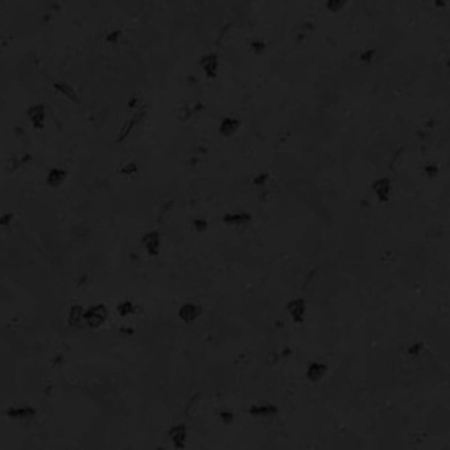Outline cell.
Returning a JSON list of instances; mask_svg holds the SVG:
<instances>
[{"label": "cell", "instance_id": "6da1fadb", "mask_svg": "<svg viewBox=\"0 0 450 450\" xmlns=\"http://www.w3.org/2000/svg\"><path fill=\"white\" fill-rule=\"evenodd\" d=\"M107 317H108V309L104 305H95L85 310L83 322H86L87 326L90 328H98L107 320Z\"/></svg>", "mask_w": 450, "mask_h": 450}, {"label": "cell", "instance_id": "7a4b0ae2", "mask_svg": "<svg viewBox=\"0 0 450 450\" xmlns=\"http://www.w3.org/2000/svg\"><path fill=\"white\" fill-rule=\"evenodd\" d=\"M200 66L207 78H215L219 71V57L217 53H213V51L206 53L200 59Z\"/></svg>", "mask_w": 450, "mask_h": 450}, {"label": "cell", "instance_id": "3957f363", "mask_svg": "<svg viewBox=\"0 0 450 450\" xmlns=\"http://www.w3.org/2000/svg\"><path fill=\"white\" fill-rule=\"evenodd\" d=\"M28 119L32 123V126L36 127L37 130H41L45 124L47 119V110L43 104H35L28 110Z\"/></svg>", "mask_w": 450, "mask_h": 450}, {"label": "cell", "instance_id": "277c9868", "mask_svg": "<svg viewBox=\"0 0 450 450\" xmlns=\"http://www.w3.org/2000/svg\"><path fill=\"white\" fill-rule=\"evenodd\" d=\"M239 127H241V120L237 116H226L219 123L218 131L223 138H230L239 130Z\"/></svg>", "mask_w": 450, "mask_h": 450}, {"label": "cell", "instance_id": "5b68a950", "mask_svg": "<svg viewBox=\"0 0 450 450\" xmlns=\"http://www.w3.org/2000/svg\"><path fill=\"white\" fill-rule=\"evenodd\" d=\"M372 189L375 192L376 197L379 198V201L387 202L390 198V193H391V182L388 178L382 177L374 182Z\"/></svg>", "mask_w": 450, "mask_h": 450}, {"label": "cell", "instance_id": "8992f818", "mask_svg": "<svg viewBox=\"0 0 450 450\" xmlns=\"http://www.w3.org/2000/svg\"><path fill=\"white\" fill-rule=\"evenodd\" d=\"M201 314V306L196 304H184L178 310V316L184 322H193Z\"/></svg>", "mask_w": 450, "mask_h": 450}, {"label": "cell", "instance_id": "52a82bcc", "mask_svg": "<svg viewBox=\"0 0 450 450\" xmlns=\"http://www.w3.org/2000/svg\"><path fill=\"white\" fill-rule=\"evenodd\" d=\"M288 312L292 317V320L297 324H300L304 321L305 317V302L302 299H296V300L291 301L288 304Z\"/></svg>", "mask_w": 450, "mask_h": 450}, {"label": "cell", "instance_id": "ba28073f", "mask_svg": "<svg viewBox=\"0 0 450 450\" xmlns=\"http://www.w3.org/2000/svg\"><path fill=\"white\" fill-rule=\"evenodd\" d=\"M144 242V246H146L147 251L150 253V255H156L158 252V247H160V235L157 233H148L143 239Z\"/></svg>", "mask_w": 450, "mask_h": 450}, {"label": "cell", "instance_id": "9c48e42d", "mask_svg": "<svg viewBox=\"0 0 450 450\" xmlns=\"http://www.w3.org/2000/svg\"><path fill=\"white\" fill-rule=\"evenodd\" d=\"M169 437L170 440L173 441V444L177 448H184V444H185L186 440V429L184 425H177V427H173L170 429L169 432Z\"/></svg>", "mask_w": 450, "mask_h": 450}, {"label": "cell", "instance_id": "30bf717a", "mask_svg": "<svg viewBox=\"0 0 450 450\" xmlns=\"http://www.w3.org/2000/svg\"><path fill=\"white\" fill-rule=\"evenodd\" d=\"M276 407L273 405H257L250 409V415L253 417H272L276 415Z\"/></svg>", "mask_w": 450, "mask_h": 450}, {"label": "cell", "instance_id": "8fae6325", "mask_svg": "<svg viewBox=\"0 0 450 450\" xmlns=\"http://www.w3.org/2000/svg\"><path fill=\"white\" fill-rule=\"evenodd\" d=\"M325 372H326V366L324 363H312L306 371V376L313 382H317L325 375Z\"/></svg>", "mask_w": 450, "mask_h": 450}, {"label": "cell", "instance_id": "7c38bea8", "mask_svg": "<svg viewBox=\"0 0 450 450\" xmlns=\"http://www.w3.org/2000/svg\"><path fill=\"white\" fill-rule=\"evenodd\" d=\"M65 178H66V172L62 169H51L48 174V184L53 188L55 186H59L65 181Z\"/></svg>", "mask_w": 450, "mask_h": 450}, {"label": "cell", "instance_id": "4fadbf2b", "mask_svg": "<svg viewBox=\"0 0 450 450\" xmlns=\"http://www.w3.org/2000/svg\"><path fill=\"white\" fill-rule=\"evenodd\" d=\"M250 219H251V217L246 213H233L225 215V222L229 225H243V223H247Z\"/></svg>", "mask_w": 450, "mask_h": 450}, {"label": "cell", "instance_id": "5bb4252c", "mask_svg": "<svg viewBox=\"0 0 450 450\" xmlns=\"http://www.w3.org/2000/svg\"><path fill=\"white\" fill-rule=\"evenodd\" d=\"M348 4V0H326V9L330 13H340Z\"/></svg>", "mask_w": 450, "mask_h": 450}, {"label": "cell", "instance_id": "9a60e30c", "mask_svg": "<svg viewBox=\"0 0 450 450\" xmlns=\"http://www.w3.org/2000/svg\"><path fill=\"white\" fill-rule=\"evenodd\" d=\"M83 314H85V310L82 308H79V306H74V308H71L70 316H69V322L71 325H79L83 322Z\"/></svg>", "mask_w": 450, "mask_h": 450}, {"label": "cell", "instance_id": "2e32d148", "mask_svg": "<svg viewBox=\"0 0 450 450\" xmlns=\"http://www.w3.org/2000/svg\"><path fill=\"white\" fill-rule=\"evenodd\" d=\"M267 49V45H265L264 41H261V40H255L251 43V51H252L253 54L260 55L263 54Z\"/></svg>", "mask_w": 450, "mask_h": 450}, {"label": "cell", "instance_id": "e0dca14e", "mask_svg": "<svg viewBox=\"0 0 450 450\" xmlns=\"http://www.w3.org/2000/svg\"><path fill=\"white\" fill-rule=\"evenodd\" d=\"M32 413H33V412H32L31 409H28V408H23V409L19 408V409H13V411L11 409V411H9V415L16 417V419H23V417L24 419H27V417H29Z\"/></svg>", "mask_w": 450, "mask_h": 450}, {"label": "cell", "instance_id": "ac0fdd59", "mask_svg": "<svg viewBox=\"0 0 450 450\" xmlns=\"http://www.w3.org/2000/svg\"><path fill=\"white\" fill-rule=\"evenodd\" d=\"M134 310V305L131 304L130 301H126V302H122V304L119 305V312L122 313L123 316L124 314H128Z\"/></svg>", "mask_w": 450, "mask_h": 450}, {"label": "cell", "instance_id": "d6986e66", "mask_svg": "<svg viewBox=\"0 0 450 450\" xmlns=\"http://www.w3.org/2000/svg\"><path fill=\"white\" fill-rule=\"evenodd\" d=\"M267 180H268V176H267V174H259V176L255 178V181L253 182H255L256 185H263Z\"/></svg>", "mask_w": 450, "mask_h": 450}, {"label": "cell", "instance_id": "ffe728a7", "mask_svg": "<svg viewBox=\"0 0 450 450\" xmlns=\"http://www.w3.org/2000/svg\"><path fill=\"white\" fill-rule=\"evenodd\" d=\"M425 172H427L428 176H431V177H433V176H436V174H437V166L427 165V168H425Z\"/></svg>", "mask_w": 450, "mask_h": 450}, {"label": "cell", "instance_id": "44dd1931", "mask_svg": "<svg viewBox=\"0 0 450 450\" xmlns=\"http://www.w3.org/2000/svg\"><path fill=\"white\" fill-rule=\"evenodd\" d=\"M221 417L223 419V421H225V423H230V421L233 420V415H231L230 412H223V413L221 415Z\"/></svg>", "mask_w": 450, "mask_h": 450}, {"label": "cell", "instance_id": "7402d4cb", "mask_svg": "<svg viewBox=\"0 0 450 450\" xmlns=\"http://www.w3.org/2000/svg\"><path fill=\"white\" fill-rule=\"evenodd\" d=\"M196 227H197V229H200V230L206 229V221H205V219H198V221H196Z\"/></svg>", "mask_w": 450, "mask_h": 450}, {"label": "cell", "instance_id": "603a6c76", "mask_svg": "<svg viewBox=\"0 0 450 450\" xmlns=\"http://www.w3.org/2000/svg\"><path fill=\"white\" fill-rule=\"evenodd\" d=\"M432 1L435 3L436 7H439V8L445 7V5H447V3H448V0H432Z\"/></svg>", "mask_w": 450, "mask_h": 450}]
</instances>
